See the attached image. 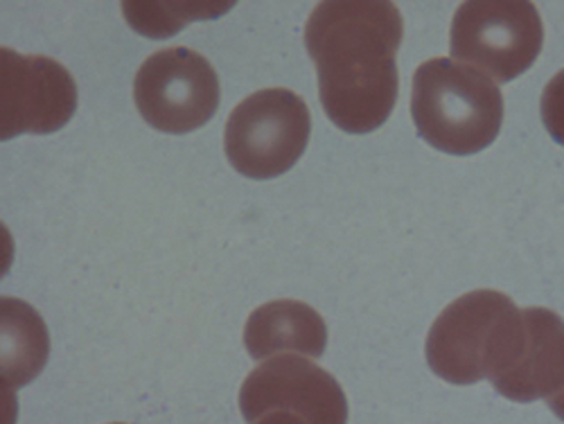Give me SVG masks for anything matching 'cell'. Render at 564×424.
<instances>
[{
  "label": "cell",
  "mask_w": 564,
  "mask_h": 424,
  "mask_svg": "<svg viewBox=\"0 0 564 424\" xmlns=\"http://www.w3.org/2000/svg\"><path fill=\"white\" fill-rule=\"evenodd\" d=\"M245 346L251 359L280 352L323 357L327 327L321 314L301 301H271L260 305L247 320Z\"/></svg>",
  "instance_id": "30bf717a"
},
{
  "label": "cell",
  "mask_w": 564,
  "mask_h": 424,
  "mask_svg": "<svg viewBox=\"0 0 564 424\" xmlns=\"http://www.w3.org/2000/svg\"><path fill=\"white\" fill-rule=\"evenodd\" d=\"M524 344L512 366L492 380L512 402L549 400L564 389V323L546 307L522 309Z\"/></svg>",
  "instance_id": "9c48e42d"
},
{
  "label": "cell",
  "mask_w": 564,
  "mask_h": 424,
  "mask_svg": "<svg viewBox=\"0 0 564 424\" xmlns=\"http://www.w3.org/2000/svg\"><path fill=\"white\" fill-rule=\"evenodd\" d=\"M546 402H549V409H551L560 420H564V389H562L560 393H555L553 398H549Z\"/></svg>",
  "instance_id": "9a60e30c"
},
{
  "label": "cell",
  "mask_w": 564,
  "mask_h": 424,
  "mask_svg": "<svg viewBox=\"0 0 564 424\" xmlns=\"http://www.w3.org/2000/svg\"><path fill=\"white\" fill-rule=\"evenodd\" d=\"M540 12L527 0H469L452 21L449 53L495 81L524 75L542 53Z\"/></svg>",
  "instance_id": "5b68a950"
},
{
  "label": "cell",
  "mask_w": 564,
  "mask_h": 424,
  "mask_svg": "<svg viewBox=\"0 0 564 424\" xmlns=\"http://www.w3.org/2000/svg\"><path fill=\"white\" fill-rule=\"evenodd\" d=\"M312 116L290 88H262L228 116L224 152L242 176L267 181L290 172L305 154Z\"/></svg>",
  "instance_id": "277c9868"
},
{
  "label": "cell",
  "mask_w": 564,
  "mask_h": 424,
  "mask_svg": "<svg viewBox=\"0 0 564 424\" xmlns=\"http://www.w3.org/2000/svg\"><path fill=\"white\" fill-rule=\"evenodd\" d=\"M48 361V333L39 314L14 298H3V382L25 387Z\"/></svg>",
  "instance_id": "8fae6325"
},
{
  "label": "cell",
  "mask_w": 564,
  "mask_h": 424,
  "mask_svg": "<svg viewBox=\"0 0 564 424\" xmlns=\"http://www.w3.org/2000/svg\"><path fill=\"white\" fill-rule=\"evenodd\" d=\"M232 3H122L129 25L152 39L174 36L183 25L197 19H215L228 12Z\"/></svg>",
  "instance_id": "7c38bea8"
},
{
  "label": "cell",
  "mask_w": 564,
  "mask_h": 424,
  "mask_svg": "<svg viewBox=\"0 0 564 424\" xmlns=\"http://www.w3.org/2000/svg\"><path fill=\"white\" fill-rule=\"evenodd\" d=\"M524 344L522 309L501 292L477 290L449 303L427 337V361L441 380L469 387L503 374Z\"/></svg>",
  "instance_id": "7a4b0ae2"
},
{
  "label": "cell",
  "mask_w": 564,
  "mask_h": 424,
  "mask_svg": "<svg viewBox=\"0 0 564 424\" xmlns=\"http://www.w3.org/2000/svg\"><path fill=\"white\" fill-rule=\"evenodd\" d=\"M77 111V84L55 59L0 48V138L55 133Z\"/></svg>",
  "instance_id": "52a82bcc"
},
{
  "label": "cell",
  "mask_w": 564,
  "mask_h": 424,
  "mask_svg": "<svg viewBox=\"0 0 564 424\" xmlns=\"http://www.w3.org/2000/svg\"><path fill=\"white\" fill-rule=\"evenodd\" d=\"M402 14L382 0H325L310 14L305 48L325 116L346 133L380 129L398 102Z\"/></svg>",
  "instance_id": "6da1fadb"
},
{
  "label": "cell",
  "mask_w": 564,
  "mask_h": 424,
  "mask_svg": "<svg viewBox=\"0 0 564 424\" xmlns=\"http://www.w3.org/2000/svg\"><path fill=\"white\" fill-rule=\"evenodd\" d=\"M249 422L264 413H290L305 424H348V400L335 377L301 357H275L258 366L240 389Z\"/></svg>",
  "instance_id": "ba28073f"
},
{
  "label": "cell",
  "mask_w": 564,
  "mask_h": 424,
  "mask_svg": "<svg viewBox=\"0 0 564 424\" xmlns=\"http://www.w3.org/2000/svg\"><path fill=\"white\" fill-rule=\"evenodd\" d=\"M542 122L549 135L564 148V70H560L542 93Z\"/></svg>",
  "instance_id": "4fadbf2b"
},
{
  "label": "cell",
  "mask_w": 564,
  "mask_h": 424,
  "mask_svg": "<svg viewBox=\"0 0 564 424\" xmlns=\"http://www.w3.org/2000/svg\"><path fill=\"white\" fill-rule=\"evenodd\" d=\"M249 424H305L303 420L290 415V413H264L260 417H256Z\"/></svg>",
  "instance_id": "5bb4252c"
},
{
  "label": "cell",
  "mask_w": 564,
  "mask_h": 424,
  "mask_svg": "<svg viewBox=\"0 0 564 424\" xmlns=\"http://www.w3.org/2000/svg\"><path fill=\"white\" fill-rule=\"evenodd\" d=\"M116 424H122V422H116Z\"/></svg>",
  "instance_id": "2e32d148"
},
{
  "label": "cell",
  "mask_w": 564,
  "mask_h": 424,
  "mask_svg": "<svg viewBox=\"0 0 564 424\" xmlns=\"http://www.w3.org/2000/svg\"><path fill=\"white\" fill-rule=\"evenodd\" d=\"M411 118L420 138L434 150L473 156L497 140L503 96L479 70L438 57L413 73Z\"/></svg>",
  "instance_id": "3957f363"
},
{
  "label": "cell",
  "mask_w": 564,
  "mask_h": 424,
  "mask_svg": "<svg viewBox=\"0 0 564 424\" xmlns=\"http://www.w3.org/2000/svg\"><path fill=\"white\" fill-rule=\"evenodd\" d=\"M221 86L213 64L191 48H165L138 68L133 100L156 131L185 135L202 129L219 109Z\"/></svg>",
  "instance_id": "8992f818"
}]
</instances>
